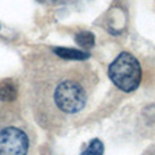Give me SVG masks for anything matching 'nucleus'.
Instances as JSON below:
<instances>
[{"label":"nucleus","instance_id":"f257e3e1","mask_svg":"<svg viewBox=\"0 0 155 155\" xmlns=\"http://www.w3.org/2000/svg\"><path fill=\"white\" fill-rule=\"evenodd\" d=\"M94 84L95 75L88 65L56 60V54H51L30 76V99L37 120L48 125L71 120L86 107Z\"/></svg>","mask_w":155,"mask_h":155},{"label":"nucleus","instance_id":"f03ea898","mask_svg":"<svg viewBox=\"0 0 155 155\" xmlns=\"http://www.w3.org/2000/svg\"><path fill=\"white\" fill-rule=\"evenodd\" d=\"M107 75L118 90L132 93L142 82V67L134 54L123 52L110 63Z\"/></svg>","mask_w":155,"mask_h":155},{"label":"nucleus","instance_id":"7ed1b4c3","mask_svg":"<svg viewBox=\"0 0 155 155\" xmlns=\"http://www.w3.org/2000/svg\"><path fill=\"white\" fill-rule=\"evenodd\" d=\"M30 140L26 131L16 125L0 128V155H27Z\"/></svg>","mask_w":155,"mask_h":155},{"label":"nucleus","instance_id":"20e7f679","mask_svg":"<svg viewBox=\"0 0 155 155\" xmlns=\"http://www.w3.org/2000/svg\"><path fill=\"white\" fill-rule=\"evenodd\" d=\"M16 95H18V88L12 80L7 79L0 82V101L12 102L16 99Z\"/></svg>","mask_w":155,"mask_h":155},{"label":"nucleus","instance_id":"39448f33","mask_svg":"<svg viewBox=\"0 0 155 155\" xmlns=\"http://www.w3.org/2000/svg\"><path fill=\"white\" fill-rule=\"evenodd\" d=\"M53 53L56 56L61 57L65 60H84L87 59L90 54L84 53V52L80 51H75V49H68V48H53Z\"/></svg>","mask_w":155,"mask_h":155},{"label":"nucleus","instance_id":"423d86ee","mask_svg":"<svg viewBox=\"0 0 155 155\" xmlns=\"http://www.w3.org/2000/svg\"><path fill=\"white\" fill-rule=\"evenodd\" d=\"M104 151H105L104 143L99 139H94L88 143L87 148L80 155H104Z\"/></svg>","mask_w":155,"mask_h":155},{"label":"nucleus","instance_id":"0eeeda50","mask_svg":"<svg viewBox=\"0 0 155 155\" xmlns=\"http://www.w3.org/2000/svg\"><path fill=\"white\" fill-rule=\"evenodd\" d=\"M75 40L83 48H91L94 45V35L91 33H79L75 37Z\"/></svg>","mask_w":155,"mask_h":155}]
</instances>
